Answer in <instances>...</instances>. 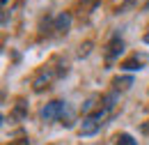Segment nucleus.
I'll return each mask as SVG.
<instances>
[{
    "label": "nucleus",
    "instance_id": "nucleus-1",
    "mask_svg": "<svg viewBox=\"0 0 149 145\" xmlns=\"http://www.w3.org/2000/svg\"><path fill=\"white\" fill-rule=\"evenodd\" d=\"M119 94H122L119 90H110L108 94L101 97V101L96 104V108L85 115V120L80 125V136H94V134H99L101 129L108 125V120L115 115V108L119 104Z\"/></svg>",
    "mask_w": 149,
    "mask_h": 145
},
{
    "label": "nucleus",
    "instance_id": "nucleus-2",
    "mask_svg": "<svg viewBox=\"0 0 149 145\" xmlns=\"http://www.w3.org/2000/svg\"><path fill=\"white\" fill-rule=\"evenodd\" d=\"M69 74V60L64 55H53L46 65H41L37 69V74L32 76V90L44 92L46 88H51L53 83H57L60 78H64Z\"/></svg>",
    "mask_w": 149,
    "mask_h": 145
},
{
    "label": "nucleus",
    "instance_id": "nucleus-3",
    "mask_svg": "<svg viewBox=\"0 0 149 145\" xmlns=\"http://www.w3.org/2000/svg\"><path fill=\"white\" fill-rule=\"evenodd\" d=\"M69 28H71V14L60 12L55 16L44 18V23L39 25V37L41 39H60V37H67Z\"/></svg>",
    "mask_w": 149,
    "mask_h": 145
},
{
    "label": "nucleus",
    "instance_id": "nucleus-4",
    "mask_svg": "<svg viewBox=\"0 0 149 145\" xmlns=\"http://www.w3.org/2000/svg\"><path fill=\"white\" fill-rule=\"evenodd\" d=\"M39 118H41L44 122H62V125L71 127L76 113H74V108L69 106V101H64V99H53V101H48V104L41 108Z\"/></svg>",
    "mask_w": 149,
    "mask_h": 145
},
{
    "label": "nucleus",
    "instance_id": "nucleus-5",
    "mask_svg": "<svg viewBox=\"0 0 149 145\" xmlns=\"http://www.w3.org/2000/svg\"><path fill=\"white\" fill-rule=\"evenodd\" d=\"M124 49H126V44H124V37L119 30H115L110 35V39L103 44V60H106V65L110 67L115 60H119V55L124 53Z\"/></svg>",
    "mask_w": 149,
    "mask_h": 145
},
{
    "label": "nucleus",
    "instance_id": "nucleus-6",
    "mask_svg": "<svg viewBox=\"0 0 149 145\" xmlns=\"http://www.w3.org/2000/svg\"><path fill=\"white\" fill-rule=\"evenodd\" d=\"M147 53H138V51H133V53L126 58V60H122L119 62V69H124V72H140V69H145V65H147Z\"/></svg>",
    "mask_w": 149,
    "mask_h": 145
},
{
    "label": "nucleus",
    "instance_id": "nucleus-7",
    "mask_svg": "<svg viewBox=\"0 0 149 145\" xmlns=\"http://www.w3.org/2000/svg\"><path fill=\"white\" fill-rule=\"evenodd\" d=\"M129 85H133V76H122V78H115L112 81V90H126Z\"/></svg>",
    "mask_w": 149,
    "mask_h": 145
},
{
    "label": "nucleus",
    "instance_id": "nucleus-8",
    "mask_svg": "<svg viewBox=\"0 0 149 145\" xmlns=\"http://www.w3.org/2000/svg\"><path fill=\"white\" fill-rule=\"evenodd\" d=\"M115 145H138V141L131 136V134H126V131H122L117 138H115Z\"/></svg>",
    "mask_w": 149,
    "mask_h": 145
},
{
    "label": "nucleus",
    "instance_id": "nucleus-9",
    "mask_svg": "<svg viewBox=\"0 0 149 145\" xmlns=\"http://www.w3.org/2000/svg\"><path fill=\"white\" fill-rule=\"evenodd\" d=\"M25 111H28V104H25L23 99H19V104H16V108L12 113V118H14V120H23V118H25Z\"/></svg>",
    "mask_w": 149,
    "mask_h": 145
},
{
    "label": "nucleus",
    "instance_id": "nucleus-10",
    "mask_svg": "<svg viewBox=\"0 0 149 145\" xmlns=\"http://www.w3.org/2000/svg\"><path fill=\"white\" fill-rule=\"evenodd\" d=\"M9 145H30L28 138H16V141H9Z\"/></svg>",
    "mask_w": 149,
    "mask_h": 145
},
{
    "label": "nucleus",
    "instance_id": "nucleus-11",
    "mask_svg": "<svg viewBox=\"0 0 149 145\" xmlns=\"http://www.w3.org/2000/svg\"><path fill=\"white\" fill-rule=\"evenodd\" d=\"M142 134H145V136H149V120L142 125Z\"/></svg>",
    "mask_w": 149,
    "mask_h": 145
},
{
    "label": "nucleus",
    "instance_id": "nucleus-12",
    "mask_svg": "<svg viewBox=\"0 0 149 145\" xmlns=\"http://www.w3.org/2000/svg\"><path fill=\"white\" fill-rule=\"evenodd\" d=\"M142 39H145V44H149V32H147L145 37H142Z\"/></svg>",
    "mask_w": 149,
    "mask_h": 145
},
{
    "label": "nucleus",
    "instance_id": "nucleus-13",
    "mask_svg": "<svg viewBox=\"0 0 149 145\" xmlns=\"http://www.w3.org/2000/svg\"><path fill=\"white\" fill-rule=\"evenodd\" d=\"M0 2H2V7H5V5H7V0H0Z\"/></svg>",
    "mask_w": 149,
    "mask_h": 145
}]
</instances>
